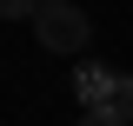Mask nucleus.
Listing matches in <instances>:
<instances>
[{
	"label": "nucleus",
	"instance_id": "7ed1b4c3",
	"mask_svg": "<svg viewBox=\"0 0 133 126\" xmlns=\"http://www.w3.org/2000/svg\"><path fill=\"white\" fill-rule=\"evenodd\" d=\"M73 126H127V120H120V113H113V100H107V106H87Z\"/></svg>",
	"mask_w": 133,
	"mask_h": 126
},
{
	"label": "nucleus",
	"instance_id": "f03ea898",
	"mask_svg": "<svg viewBox=\"0 0 133 126\" xmlns=\"http://www.w3.org/2000/svg\"><path fill=\"white\" fill-rule=\"evenodd\" d=\"M73 93H80V106H107L113 100V73L107 66H80L73 73Z\"/></svg>",
	"mask_w": 133,
	"mask_h": 126
},
{
	"label": "nucleus",
	"instance_id": "20e7f679",
	"mask_svg": "<svg viewBox=\"0 0 133 126\" xmlns=\"http://www.w3.org/2000/svg\"><path fill=\"white\" fill-rule=\"evenodd\" d=\"M113 113L133 120V80H113Z\"/></svg>",
	"mask_w": 133,
	"mask_h": 126
},
{
	"label": "nucleus",
	"instance_id": "39448f33",
	"mask_svg": "<svg viewBox=\"0 0 133 126\" xmlns=\"http://www.w3.org/2000/svg\"><path fill=\"white\" fill-rule=\"evenodd\" d=\"M40 0H0V20H20V13H33Z\"/></svg>",
	"mask_w": 133,
	"mask_h": 126
},
{
	"label": "nucleus",
	"instance_id": "f257e3e1",
	"mask_svg": "<svg viewBox=\"0 0 133 126\" xmlns=\"http://www.w3.org/2000/svg\"><path fill=\"white\" fill-rule=\"evenodd\" d=\"M33 33H40L47 53H80L87 40H93V20H87L73 0H40V7H33Z\"/></svg>",
	"mask_w": 133,
	"mask_h": 126
}]
</instances>
